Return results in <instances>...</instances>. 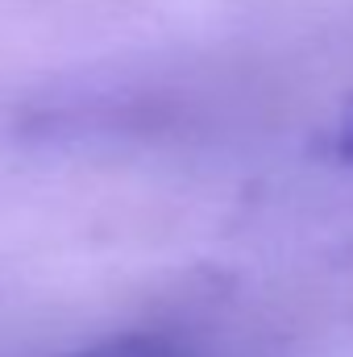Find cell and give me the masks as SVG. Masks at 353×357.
I'll use <instances>...</instances> for the list:
<instances>
[{
    "instance_id": "obj_1",
    "label": "cell",
    "mask_w": 353,
    "mask_h": 357,
    "mask_svg": "<svg viewBox=\"0 0 353 357\" xmlns=\"http://www.w3.org/2000/svg\"><path fill=\"white\" fill-rule=\"evenodd\" d=\"M71 357H191L179 341L158 337V333H121V337H104L96 345H84Z\"/></svg>"
},
{
    "instance_id": "obj_2",
    "label": "cell",
    "mask_w": 353,
    "mask_h": 357,
    "mask_svg": "<svg viewBox=\"0 0 353 357\" xmlns=\"http://www.w3.org/2000/svg\"><path fill=\"white\" fill-rule=\"evenodd\" d=\"M333 154H337L341 162H353V104L341 112V121H337V129H333Z\"/></svg>"
}]
</instances>
